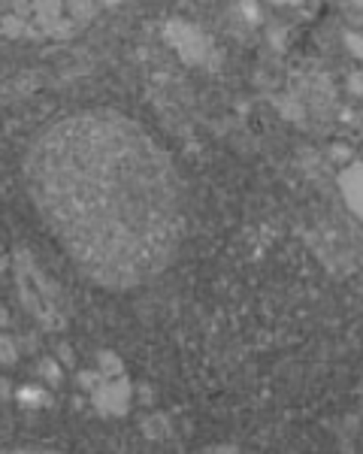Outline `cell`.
Wrapping results in <instances>:
<instances>
[{
	"label": "cell",
	"instance_id": "cell-1",
	"mask_svg": "<svg viewBox=\"0 0 363 454\" xmlns=\"http://www.w3.org/2000/svg\"><path fill=\"white\" fill-rule=\"evenodd\" d=\"M24 185L61 252L106 291L148 285L176 261L182 179L127 115L79 110L43 128L24 158Z\"/></svg>",
	"mask_w": 363,
	"mask_h": 454
},
{
	"label": "cell",
	"instance_id": "cell-2",
	"mask_svg": "<svg viewBox=\"0 0 363 454\" xmlns=\"http://www.w3.org/2000/svg\"><path fill=\"white\" fill-rule=\"evenodd\" d=\"M339 188H342V197H345V203H348V209L363 221V161L348 164V167L339 173Z\"/></svg>",
	"mask_w": 363,
	"mask_h": 454
},
{
	"label": "cell",
	"instance_id": "cell-3",
	"mask_svg": "<svg viewBox=\"0 0 363 454\" xmlns=\"http://www.w3.org/2000/svg\"><path fill=\"white\" fill-rule=\"evenodd\" d=\"M345 43H348V49L357 58H363V34H354V30H348V34H345Z\"/></svg>",
	"mask_w": 363,
	"mask_h": 454
},
{
	"label": "cell",
	"instance_id": "cell-4",
	"mask_svg": "<svg viewBox=\"0 0 363 454\" xmlns=\"http://www.w3.org/2000/svg\"><path fill=\"white\" fill-rule=\"evenodd\" d=\"M276 3H300V0H276Z\"/></svg>",
	"mask_w": 363,
	"mask_h": 454
},
{
	"label": "cell",
	"instance_id": "cell-5",
	"mask_svg": "<svg viewBox=\"0 0 363 454\" xmlns=\"http://www.w3.org/2000/svg\"><path fill=\"white\" fill-rule=\"evenodd\" d=\"M354 3H357V6H360V10H363V0H354Z\"/></svg>",
	"mask_w": 363,
	"mask_h": 454
}]
</instances>
